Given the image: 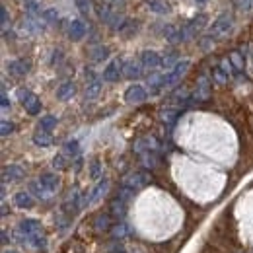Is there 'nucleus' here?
<instances>
[{
  "instance_id": "nucleus-1",
  "label": "nucleus",
  "mask_w": 253,
  "mask_h": 253,
  "mask_svg": "<svg viewBox=\"0 0 253 253\" xmlns=\"http://www.w3.org/2000/svg\"><path fill=\"white\" fill-rule=\"evenodd\" d=\"M16 96H18V100L21 102V105L25 107V111H27L29 115H37V113L41 111V102H39V98H37L33 92L20 88V90L16 92Z\"/></svg>"
},
{
  "instance_id": "nucleus-2",
  "label": "nucleus",
  "mask_w": 253,
  "mask_h": 253,
  "mask_svg": "<svg viewBox=\"0 0 253 253\" xmlns=\"http://www.w3.org/2000/svg\"><path fill=\"white\" fill-rule=\"evenodd\" d=\"M189 66H191V63L189 61H179L169 72H166L164 74V88H171V86H175L179 80H181V76L189 70Z\"/></svg>"
},
{
  "instance_id": "nucleus-3",
  "label": "nucleus",
  "mask_w": 253,
  "mask_h": 253,
  "mask_svg": "<svg viewBox=\"0 0 253 253\" xmlns=\"http://www.w3.org/2000/svg\"><path fill=\"white\" fill-rule=\"evenodd\" d=\"M39 228H41V222H39L37 218H25V220H21V222L18 224V234H20V238L27 244V240H29L31 236L39 234Z\"/></svg>"
},
{
  "instance_id": "nucleus-4",
  "label": "nucleus",
  "mask_w": 253,
  "mask_h": 253,
  "mask_svg": "<svg viewBox=\"0 0 253 253\" xmlns=\"http://www.w3.org/2000/svg\"><path fill=\"white\" fill-rule=\"evenodd\" d=\"M230 29H232V16H230V14H220V16L212 21V27H211V37H220V35H226Z\"/></svg>"
},
{
  "instance_id": "nucleus-5",
  "label": "nucleus",
  "mask_w": 253,
  "mask_h": 253,
  "mask_svg": "<svg viewBox=\"0 0 253 253\" xmlns=\"http://www.w3.org/2000/svg\"><path fill=\"white\" fill-rule=\"evenodd\" d=\"M207 25V16L205 14H199L197 18H193L183 29H181V35H183V41L185 39H189V37H195L203 27Z\"/></svg>"
},
{
  "instance_id": "nucleus-6",
  "label": "nucleus",
  "mask_w": 253,
  "mask_h": 253,
  "mask_svg": "<svg viewBox=\"0 0 253 253\" xmlns=\"http://www.w3.org/2000/svg\"><path fill=\"white\" fill-rule=\"evenodd\" d=\"M123 66H125V63H123L121 59H113V61L105 66V70H104V80H105V82H117V80L121 78Z\"/></svg>"
},
{
  "instance_id": "nucleus-7",
  "label": "nucleus",
  "mask_w": 253,
  "mask_h": 253,
  "mask_svg": "<svg viewBox=\"0 0 253 253\" xmlns=\"http://www.w3.org/2000/svg\"><path fill=\"white\" fill-rule=\"evenodd\" d=\"M148 181H150V175H148V173H144V171H132L130 175H126L125 177L123 187H128V189L136 191V189L144 187Z\"/></svg>"
},
{
  "instance_id": "nucleus-8",
  "label": "nucleus",
  "mask_w": 253,
  "mask_h": 253,
  "mask_svg": "<svg viewBox=\"0 0 253 253\" xmlns=\"http://www.w3.org/2000/svg\"><path fill=\"white\" fill-rule=\"evenodd\" d=\"M146 100V90L140 84H132L128 86L125 92V102L126 104H142Z\"/></svg>"
},
{
  "instance_id": "nucleus-9",
  "label": "nucleus",
  "mask_w": 253,
  "mask_h": 253,
  "mask_svg": "<svg viewBox=\"0 0 253 253\" xmlns=\"http://www.w3.org/2000/svg\"><path fill=\"white\" fill-rule=\"evenodd\" d=\"M29 68H31V63L25 59H16V61L8 63V72L12 76H25L29 72Z\"/></svg>"
},
{
  "instance_id": "nucleus-10",
  "label": "nucleus",
  "mask_w": 253,
  "mask_h": 253,
  "mask_svg": "<svg viewBox=\"0 0 253 253\" xmlns=\"http://www.w3.org/2000/svg\"><path fill=\"white\" fill-rule=\"evenodd\" d=\"M209 96H211L209 78H207V76H201V78H199V84H197V90H195V94H193V100H195V102H205V100H209Z\"/></svg>"
},
{
  "instance_id": "nucleus-11",
  "label": "nucleus",
  "mask_w": 253,
  "mask_h": 253,
  "mask_svg": "<svg viewBox=\"0 0 253 253\" xmlns=\"http://www.w3.org/2000/svg\"><path fill=\"white\" fill-rule=\"evenodd\" d=\"M37 183H39L49 195H53V193L57 191V187H59V177H57L55 173H43V175L37 179Z\"/></svg>"
},
{
  "instance_id": "nucleus-12",
  "label": "nucleus",
  "mask_w": 253,
  "mask_h": 253,
  "mask_svg": "<svg viewBox=\"0 0 253 253\" xmlns=\"http://www.w3.org/2000/svg\"><path fill=\"white\" fill-rule=\"evenodd\" d=\"M107 187H109V181L107 179H100V183L92 189V193L84 199V205H92V203H96V201H100L102 199V195L107 191Z\"/></svg>"
},
{
  "instance_id": "nucleus-13",
  "label": "nucleus",
  "mask_w": 253,
  "mask_h": 253,
  "mask_svg": "<svg viewBox=\"0 0 253 253\" xmlns=\"http://www.w3.org/2000/svg\"><path fill=\"white\" fill-rule=\"evenodd\" d=\"M86 35V23L82 20H72L68 25V37L72 41H80Z\"/></svg>"
},
{
  "instance_id": "nucleus-14",
  "label": "nucleus",
  "mask_w": 253,
  "mask_h": 253,
  "mask_svg": "<svg viewBox=\"0 0 253 253\" xmlns=\"http://www.w3.org/2000/svg\"><path fill=\"white\" fill-rule=\"evenodd\" d=\"M140 64H142V68H156L162 64V59L156 51H144L140 55Z\"/></svg>"
},
{
  "instance_id": "nucleus-15",
  "label": "nucleus",
  "mask_w": 253,
  "mask_h": 253,
  "mask_svg": "<svg viewBox=\"0 0 253 253\" xmlns=\"http://www.w3.org/2000/svg\"><path fill=\"white\" fill-rule=\"evenodd\" d=\"M23 175H25V171H23L20 166H16V164L6 166V168L2 169V177H4V181H18V179H21Z\"/></svg>"
},
{
  "instance_id": "nucleus-16",
  "label": "nucleus",
  "mask_w": 253,
  "mask_h": 253,
  "mask_svg": "<svg viewBox=\"0 0 253 253\" xmlns=\"http://www.w3.org/2000/svg\"><path fill=\"white\" fill-rule=\"evenodd\" d=\"M142 74V64H140V61H128L125 63V66H123V76L128 78V80H134V78H138Z\"/></svg>"
},
{
  "instance_id": "nucleus-17",
  "label": "nucleus",
  "mask_w": 253,
  "mask_h": 253,
  "mask_svg": "<svg viewBox=\"0 0 253 253\" xmlns=\"http://www.w3.org/2000/svg\"><path fill=\"white\" fill-rule=\"evenodd\" d=\"M14 203H16V207H18V209H31V207L35 205L33 197H31L29 193H25V191H20V193H16V197H14Z\"/></svg>"
},
{
  "instance_id": "nucleus-18",
  "label": "nucleus",
  "mask_w": 253,
  "mask_h": 253,
  "mask_svg": "<svg viewBox=\"0 0 253 253\" xmlns=\"http://www.w3.org/2000/svg\"><path fill=\"white\" fill-rule=\"evenodd\" d=\"M146 4L156 14H169L171 12V8H169V4L166 0H146Z\"/></svg>"
},
{
  "instance_id": "nucleus-19",
  "label": "nucleus",
  "mask_w": 253,
  "mask_h": 253,
  "mask_svg": "<svg viewBox=\"0 0 253 253\" xmlns=\"http://www.w3.org/2000/svg\"><path fill=\"white\" fill-rule=\"evenodd\" d=\"M33 142H35L37 146L47 148V146L53 144V136H51V132H47V130H39V132L33 134Z\"/></svg>"
},
{
  "instance_id": "nucleus-20",
  "label": "nucleus",
  "mask_w": 253,
  "mask_h": 253,
  "mask_svg": "<svg viewBox=\"0 0 253 253\" xmlns=\"http://www.w3.org/2000/svg\"><path fill=\"white\" fill-rule=\"evenodd\" d=\"M74 92H76L74 84H72V82H64V84L57 90V98H59V100H68V98L74 96Z\"/></svg>"
},
{
  "instance_id": "nucleus-21",
  "label": "nucleus",
  "mask_w": 253,
  "mask_h": 253,
  "mask_svg": "<svg viewBox=\"0 0 253 253\" xmlns=\"http://www.w3.org/2000/svg\"><path fill=\"white\" fill-rule=\"evenodd\" d=\"M90 57H92V61L100 63V61H104V59L109 57V49L104 47V45H98V47H94V49L90 51Z\"/></svg>"
},
{
  "instance_id": "nucleus-22",
  "label": "nucleus",
  "mask_w": 253,
  "mask_h": 253,
  "mask_svg": "<svg viewBox=\"0 0 253 253\" xmlns=\"http://www.w3.org/2000/svg\"><path fill=\"white\" fill-rule=\"evenodd\" d=\"M100 90H102V80L100 78H94L88 84V88H86V100H94L100 94Z\"/></svg>"
},
{
  "instance_id": "nucleus-23",
  "label": "nucleus",
  "mask_w": 253,
  "mask_h": 253,
  "mask_svg": "<svg viewBox=\"0 0 253 253\" xmlns=\"http://www.w3.org/2000/svg\"><path fill=\"white\" fill-rule=\"evenodd\" d=\"M64 154L70 156V158H76V156L80 154V144H78V140H68V142L64 144Z\"/></svg>"
},
{
  "instance_id": "nucleus-24",
  "label": "nucleus",
  "mask_w": 253,
  "mask_h": 253,
  "mask_svg": "<svg viewBox=\"0 0 253 253\" xmlns=\"http://www.w3.org/2000/svg\"><path fill=\"white\" fill-rule=\"evenodd\" d=\"M55 125H57V117H55V115H45V117H41V121H39V130L51 132V128Z\"/></svg>"
},
{
  "instance_id": "nucleus-25",
  "label": "nucleus",
  "mask_w": 253,
  "mask_h": 253,
  "mask_svg": "<svg viewBox=\"0 0 253 253\" xmlns=\"http://www.w3.org/2000/svg\"><path fill=\"white\" fill-rule=\"evenodd\" d=\"M27 244H31V246H33V248L37 250V252H41V250L45 252V250H47V240H45V238H41L39 234L31 236V238L27 240Z\"/></svg>"
},
{
  "instance_id": "nucleus-26",
  "label": "nucleus",
  "mask_w": 253,
  "mask_h": 253,
  "mask_svg": "<svg viewBox=\"0 0 253 253\" xmlns=\"http://www.w3.org/2000/svg\"><path fill=\"white\" fill-rule=\"evenodd\" d=\"M230 63L236 70H244V57L238 53V51H232L230 53Z\"/></svg>"
},
{
  "instance_id": "nucleus-27",
  "label": "nucleus",
  "mask_w": 253,
  "mask_h": 253,
  "mask_svg": "<svg viewBox=\"0 0 253 253\" xmlns=\"http://www.w3.org/2000/svg\"><path fill=\"white\" fill-rule=\"evenodd\" d=\"M41 16H43V20H45V21H49V23H53V21H57V20H59V14H57V10H55V8L45 10Z\"/></svg>"
},
{
  "instance_id": "nucleus-28",
  "label": "nucleus",
  "mask_w": 253,
  "mask_h": 253,
  "mask_svg": "<svg viewBox=\"0 0 253 253\" xmlns=\"http://www.w3.org/2000/svg\"><path fill=\"white\" fill-rule=\"evenodd\" d=\"M98 230H105L107 226H109V216L107 214H100L98 218H96V224H94Z\"/></svg>"
},
{
  "instance_id": "nucleus-29",
  "label": "nucleus",
  "mask_w": 253,
  "mask_h": 253,
  "mask_svg": "<svg viewBox=\"0 0 253 253\" xmlns=\"http://www.w3.org/2000/svg\"><path fill=\"white\" fill-rule=\"evenodd\" d=\"M12 132H14V123L4 119V121L0 123V134H2V136H8V134H12Z\"/></svg>"
},
{
  "instance_id": "nucleus-30",
  "label": "nucleus",
  "mask_w": 253,
  "mask_h": 253,
  "mask_svg": "<svg viewBox=\"0 0 253 253\" xmlns=\"http://www.w3.org/2000/svg\"><path fill=\"white\" fill-rule=\"evenodd\" d=\"M177 115H179V111L168 109V111H164V113H162V121H164V123H173V121L177 119Z\"/></svg>"
},
{
  "instance_id": "nucleus-31",
  "label": "nucleus",
  "mask_w": 253,
  "mask_h": 253,
  "mask_svg": "<svg viewBox=\"0 0 253 253\" xmlns=\"http://www.w3.org/2000/svg\"><path fill=\"white\" fill-rule=\"evenodd\" d=\"M175 61H177V55H168V57L162 59V66H164V68H173V66L177 64Z\"/></svg>"
},
{
  "instance_id": "nucleus-32",
  "label": "nucleus",
  "mask_w": 253,
  "mask_h": 253,
  "mask_svg": "<svg viewBox=\"0 0 253 253\" xmlns=\"http://www.w3.org/2000/svg\"><path fill=\"white\" fill-rule=\"evenodd\" d=\"M126 234H130V228H128L126 224H121V226H117V228L113 230V236H115V238H125Z\"/></svg>"
},
{
  "instance_id": "nucleus-33",
  "label": "nucleus",
  "mask_w": 253,
  "mask_h": 253,
  "mask_svg": "<svg viewBox=\"0 0 253 253\" xmlns=\"http://www.w3.org/2000/svg\"><path fill=\"white\" fill-rule=\"evenodd\" d=\"M76 4H78V10H80L84 16H88V14H90V10H92L90 0H76Z\"/></svg>"
},
{
  "instance_id": "nucleus-34",
  "label": "nucleus",
  "mask_w": 253,
  "mask_h": 253,
  "mask_svg": "<svg viewBox=\"0 0 253 253\" xmlns=\"http://www.w3.org/2000/svg\"><path fill=\"white\" fill-rule=\"evenodd\" d=\"M232 68H234V66H232L230 59H222V61H220V70H222L224 74H228V76H230V74H232Z\"/></svg>"
},
{
  "instance_id": "nucleus-35",
  "label": "nucleus",
  "mask_w": 253,
  "mask_h": 253,
  "mask_svg": "<svg viewBox=\"0 0 253 253\" xmlns=\"http://www.w3.org/2000/svg\"><path fill=\"white\" fill-rule=\"evenodd\" d=\"M214 78H216V82H218V84H226V82H228V74H224L220 68H216V70H214Z\"/></svg>"
},
{
  "instance_id": "nucleus-36",
  "label": "nucleus",
  "mask_w": 253,
  "mask_h": 253,
  "mask_svg": "<svg viewBox=\"0 0 253 253\" xmlns=\"http://www.w3.org/2000/svg\"><path fill=\"white\" fill-rule=\"evenodd\" d=\"M53 166L55 168H59V169H63V168H66V164H64V156H55V160H53Z\"/></svg>"
},
{
  "instance_id": "nucleus-37",
  "label": "nucleus",
  "mask_w": 253,
  "mask_h": 253,
  "mask_svg": "<svg viewBox=\"0 0 253 253\" xmlns=\"http://www.w3.org/2000/svg\"><path fill=\"white\" fill-rule=\"evenodd\" d=\"M234 4H236L240 10H250V6H252V0H234Z\"/></svg>"
},
{
  "instance_id": "nucleus-38",
  "label": "nucleus",
  "mask_w": 253,
  "mask_h": 253,
  "mask_svg": "<svg viewBox=\"0 0 253 253\" xmlns=\"http://www.w3.org/2000/svg\"><path fill=\"white\" fill-rule=\"evenodd\" d=\"M0 20H2V27H6L8 25V10H6V6L0 8Z\"/></svg>"
},
{
  "instance_id": "nucleus-39",
  "label": "nucleus",
  "mask_w": 253,
  "mask_h": 253,
  "mask_svg": "<svg viewBox=\"0 0 253 253\" xmlns=\"http://www.w3.org/2000/svg\"><path fill=\"white\" fill-rule=\"evenodd\" d=\"M0 104H2V109H8V107H10V100H8L6 92H2V100H0Z\"/></svg>"
},
{
  "instance_id": "nucleus-40",
  "label": "nucleus",
  "mask_w": 253,
  "mask_h": 253,
  "mask_svg": "<svg viewBox=\"0 0 253 253\" xmlns=\"http://www.w3.org/2000/svg\"><path fill=\"white\" fill-rule=\"evenodd\" d=\"M98 175H100V162H94V166H92V177L98 179Z\"/></svg>"
},
{
  "instance_id": "nucleus-41",
  "label": "nucleus",
  "mask_w": 253,
  "mask_h": 253,
  "mask_svg": "<svg viewBox=\"0 0 253 253\" xmlns=\"http://www.w3.org/2000/svg\"><path fill=\"white\" fill-rule=\"evenodd\" d=\"M113 253H126V252H125V250H121V248H119V250H115Z\"/></svg>"
},
{
  "instance_id": "nucleus-42",
  "label": "nucleus",
  "mask_w": 253,
  "mask_h": 253,
  "mask_svg": "<svg viewBox=\"0 0 253 253\" xmlns=\"http://www.w3.org/2000/svg\"><path fill=\"white\" fill-rule=\"evenodd\" d=\"M4 253H18V252H14V250H6Z\"/></svg>"
},
{
  "instance_id": "nucleus-43",
  "label": "nucleus",
  "mask_w": 253,
  "mask_h": 253,
  "mask_svg": "<svg viewBox=\"0 0 253 253\" xmlns=\"http://www.w3.org/2000/svg\"><path fill=\"white\" fill-rule=\"evenodd\" d=\"M197 2H199V4H203V2H205V0H197Z\"/></svg>"
}]
</instances>
